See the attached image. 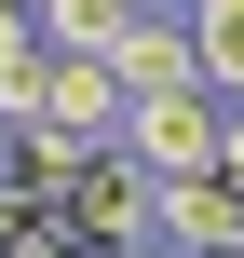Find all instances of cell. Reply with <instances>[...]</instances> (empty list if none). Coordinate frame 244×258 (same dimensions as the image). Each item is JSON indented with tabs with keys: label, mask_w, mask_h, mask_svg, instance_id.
Wrapping results in <instances>:
<instances>
[{
	"label": "cell",
	"mask_w": 244,
	"mask_h": 258,
	"mask_svg": "<svg viewBox=\"0 0 244 258\" xmlns=\"http://www.w3.org/2000/svg\"><path fill=\"white\" fill-rule=\"evenodd\" d=\"M0 258H82V245H68L54 218H0Z\"/></svg>",
	"instance_id": "cell-6"
},
{
	"label": "cell",
	"mask_w": 244,
	"mask_h": 258,
	"mask_svg": "<svg viewBox=\"0 0 244 258\" xmlns=\"http://www.w3.org/2000/svg\"><path fill=\"white\" fill-rule=\"evenodd\" d=\"M217 177H244V95H217Z\"/></svg>",
	"instance_id": "cell-7"
},
{
	"label": "cell",
	"mask_w": 244,
	"mask_h": 258,
	"mask_svg": "<svg viewBox=\"0 0 244 258\" xmlns=\"http://www.w3.org/2000/svg\"><path fill=\"white\" fill-rule=\"evenodd\" d=\"M190 14V54H204V95H244V0H177Z\"/></svg>",
	"instance_id": "cell-5"
},
{
	"label": "cell",
	"mask_w": 244,
	"mask_h": 258,
	"mask_svg": "<svg viewBox=\"0 0 244 258\" xmlns=\"http://www.w3.org/2000/svg\"><path fill=\"white\" fill-rule=\"evenodd\" d=\"M0 14H27V0H0Z\"/></svg>",
	"instance_id": "cell-9"
},
{
	"label": "cell",
	"mask_w": 244,
	"mask_h": 258,
	"mask_svg": "<svg viewBox=\"0 0 244 258\" xmlns=\"http://www.w3.org/2000/svg\"><path fill=\"white\" fill-rule=\"evenodd\" d=\"M109 68H122V95H177V82H204L190 14H177V0H136V27L109 41Z\"/></svg>",
	"instance_id": "cell-2"
},
{
	"label": "cell",
	"mask_w": 244,
	"mask_h": 258,
	"mask_svg": "<svg viewBox=\"0 0 244 258\" xmlns=\"http://www.w3.org/2000/svg\"><path fill=\"white\" fill-rule=\"evenodd\" d=\"M136 258H177V245H136Z\"/></svg>",
	"instance_id": "cell-8"
},
{
	"label": "cell",
	"mask_w": 244,
	"mask_h": 258,
	"mask_svg": "<svg viewBox=\"0 0 244 258\" xmlns=\"http://www.w3.org/2000/svg\"><path fill=\"white\" fill-rule=\"evenodd\" d=\"M27 27H41L54 54H109V41L136 27V0H27Z\"/></svg>",
	"instance_id": "cell-4"
},
{
	"label": "cell",
	"mask_w": 244,
	"mask_h": 258,
	"mask_svg": "<svg viewBox=\"0 0 244 258\" xmlns=\"http://www.w3.org/2000/svg\"><path fill=\"white\" fill-rule=\"evenodd\" d=\"M122 150H136V177H190V163H217V95H204V82H177V95H122Z\"/></svg>",
	"instance_id": "cell-1"
},
{
	"label": "cell",
	"mask_w": 244,
	"mask_h": 258,
	"mask_svg": "<svg viewBox=\"0 0 244 258\" xmlns=\"http://www.w3.org/2000/svg\"><path fill=\"white\" fill-rule=\"evenodd\" d=\"M41 122H68V136H122V68H109V54H54V68H41Z\"/></svg>",
	"instance_id": "cell-3"
}]
</instances>
